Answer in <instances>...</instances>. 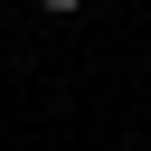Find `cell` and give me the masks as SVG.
I'll return each instance as SVG.
<instances>
[{
	"instance_id": "6da1fadb",
	"label": "cell",
	"mask_w": 151,
	"mask_h": 151,
	"mask_svg": "<svg viewBox=\"0 0 151 151\" xmlns=\"http://www.w3.org/2000/svg\"><path fill=\"white\" fill-rule=\"evenodd\" d=\"M38 9H57V19H66V9H85V0H38Z\"/></svg>"
}]
</instances>
